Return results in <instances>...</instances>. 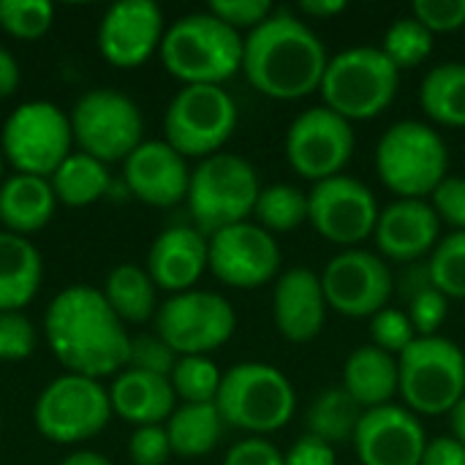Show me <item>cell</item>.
<instances>
[{
    "instance_id": "cell-1",
    "label": "cell",
    "mask_w": 465,
    "mask_h": 465,
    "mask_svg": "<svg viewBox=\"0 0 465 465\" xmlns=\"http://www.w3.org/2000/svg\"><path fill=\"white\" fill-rule=\"evenodd\" d=\"M44 338L68 373L101 381L128 368L131 335L101 289H63L44 313Z\"/></svg>"
},
{
    "instance_id": "cell-2",
    "label": "cell",
    "mask_w": 465,
    "mask_h": 465,
    "mask_svg": "<svg viewBox=\"0 0 465 465\" xmlns=\"http://www.w3.org/2000/svg\"><path fill=\"white\" fill-rule=\"evenodd\" d=\"M330 54L308 22L275 11L245 35L242 74L251 87L275 101H297L322 87Z\"/></svg>"
},
{
    "instance_id": "cell-3",
    "label": "cell",
    "mask_w": 465,
    "mask_h": 465,
    "mask_svg": "<svg viewBox=\"0 0 465 465\" xmlns=\"http://www.w3.org/2000/svg\"><path fill=\"white\" fill-rule=\"evenodd\" d=\"M245 35L210 11L174 19L161 41L163 68L185 84H223L242 71Z\"/></svg>"
},
{
    "instance_id": "cell-4",
    "label": "cell",
    "mask_w": 465,
    "mask_h": 465,
    "mask_svg": "<svg viewBox=\"0 0 465 465\" xmlns=\"http://www.w3.org/2000/svg\"><path fill=\"white\" fill-rule=\"evenodd\" d=\"M376 172L398 199H425L450 172V147L433 125L401 120L376 144Z\"/></svg>"
},
{
    "instance_id": "cell-5",
    "label": "cell",
    "mask_w": 465,
    "mask_h": 465,
    "mask_svg": "<svg viewBox=\"0 0 465 465\" xmlns=\"http://www.w3.org/2000/svg\"><path fill=\"white\" fill-rule=\"evenodd\" d=\"M259 193L262 185L251 161L237 153H215L191 172L185 202L193 226L204 237H213L221 229L245 223L253 215Z\"/></svg>"
},
{
    "instance_id": "cell-6",
    "label": "cell",
    "mask_w": 465,
    "mask_h": 465,
    "mask_svg": "<svg viewBox=\"0 0 465 465\" xmlns=\"http://www.w3.org/2000/svg\"><path fill=\"white\" fill-rule=\"evenodd\" d=\"M215 406L229 428L264 436L292 422L297 395L286 373L275 365L240 362L223 373Z\"/></svg>"
},
{
    "instance_id": "cell-7",
    "label": "cell",
    "mask_w": 465,
    "mask_h": 465,
    "mask_svg": "<svg viewBox=\"0 0 465 465\" xmlns=\"http://www.w3.org/2000/svg\"><path fill=\"white\" fill-rule=\"evenodd\" d=\"M398 82L401 71L381 46H351L330 57L319 93L327 109L354 123L387 112L398 95Z\"/></svg>"
},
{
    "instance_id": "cell-8",
    "label": "cell",
    "mask_w": 465,
    "mask_h": 465,
    "mask_svg": "<svg viewBox=\"0 0 465 465\" xmlns=\"http://www.w3.org/2000/svg\"><path fill=\"white\" fill-rule=\"evenodd\" d=\"M401 398L411 414H450L465 395L463 349L444 338H417L401 357Z\"/></svg>"
},
{
    "instance_id": "cell-9",
    "label": "cell",
    "mask_w": 465,
    "mask_h": 465,
    "mask_svg": "<svg viewBox=\"0 0 465 465\" xmlns=\"http://www.w3.org/2000/svg\"><path fill=\"white\" fill-rule=\"evenodd\" d=\"M237 104L221 84H185L163 114V142L183 158H210L232 139Z\"/></svg>"
},
{
    "instance_id": "cell-10",
    "label": "cell",
    "mask_w": 465,
    "mask_h": 465,
    "mask_svg": "<svg viewBox=\"0 0 465 465\" xmlns=\"http://www.w3.org/2000/svg\"><path fill=\"white\" fill-rule=\"evenodd\" d=\"M109 390L98 379L63 373L49 381L33 406L35 430L52 444H82L95 439L112 420Z\"/></svg>"
},
{
    "instance_id": "cell-11",
    "label": "cell",
    "mask_w": 465,
    "mask_h": 465,
    "mask_svg": "<svg viewBox=\"0 0 465 465\" xmlns=\"http://www.w3.org/2000/svg\"><path fill=\"white\" fill-rule=\"evenodd\" d=\"M71 117L52 101H25L3 123L0 153L19 174L52 177L71 155Z\"/></svg>"
},
{
    "instance_id": "cell-12",
    "label": "cell",
    "mask_w": 465,
    "mask_h": 465,
    "mask_svg": "<svg viewBox=\"0 0 465 465\" xmlns=\"http://www.w3.org/2000/svg\"><path fill=\"white\" fill-rule=\"evenodd\" d=\"M234 330L237 313L232 302L204 289L172 294L155 313V335L177 357H207L226 346Z\"/></svg>"
},
{
    "instance_id": "cell-13",
    "label": "cell",
    "mask_w": 465,
    "mask_h": 465,
    "mask_svg": "<svg viewBox=\"0 0 465 465\" xmlns=\"http://www.w3.org/2000/svg\"><path fill=\"white\" fill-rule=\"evenodd\" d=\"M71 131L79 153H87L101 163H114L125 161L142 144L144 120L134 98L109 87H98L87 90L74 104Z\"/></svg>"
},
{
    "instance_id": "cell-14",
    "label": "cell",
    "mask_w": 465,
    "mask_h": 465,
    "mask_svg": "<svg viewBox=\"0 0 465 465\" xmlns=\"http://www.w3.org/2000/svg\"><path fill=\"white\" fill-rule=\"evenodd\" d=\"M286 161L289 166L313 185L338 177L351 161L357 147V134L351 123L332 109L313 106L300 112L286 131Z\"/></svg>"
},
{
    "instance_id": "cell-15",
    "label": "cell",
    "mask_w": 465,
    "mask_h": 465,
    "mask_svg": "<svg viewBox=\"0 0 465 465\" xmlns=\"http://www.w3.org/2000/svg\"><path fill=\"white\" fill-rule=\"evenodd\" d=\"M379 202L373 191L349 174L316 183L308 191V223L332 245L343 251L360 248L373 237L379 223Z\"/></svg>"
},
{
    "instance_id": "cell-16",
    "label": "cell",
    "mask_w": 465,
    "mask_h": 465,
    "mask_svg": "<svg viewBox=\"0 0 465 465\" xmlns=\"http://www.w3.org/2000/svg\"><path fill=\"white\" fill-rule=\"evenodd\" d=\"M327 305L346 319H371L390 305L395 278L390 264L365 248L332 256L322 272Z\"/></svg>"
},
{
    "instance_id": "cell-17",
    "label": "cell",
    "mask_w": 465,
    "mask_h": 465,
    "mask_svg": "<svg viewBox=\"0 0 465 465\" xmlns=\"http://www.w3.org/2000/svg\"><path fill=\"white\" fill-rule=\"evenodd\" d=\"M210 240V272L232 289H262L281 270V245L259 223H234Z\"/></svg>"
},
{
    "instance_id": "cell-18",
    "label": "cell",
    "mask_w": 465,
    "mask_h": 465,
    "mask_svg": "<svg viewBox=\"0 0 465 465\" xmlns=\"http://www.w3.org/2000/svg\"><path fill=\"white\" fill-rule=\"evenodd\" d=\"M166 33L163 11L153 0H120L98 25V52L114 68H139L155 52Z\"/></svg>"
},
{
    "instance_id": "cell-19",
    "label": "cell",
    "mask_w": 465,
    "mask_h": 465,
    "mask_svg": "<svg viewBox=\"0 0 465 465\" xmlns=\"http://www.w3.org/2000/svg\"><path fill=\"white\" fill-rule=\"evenodd\" d=\"M351 444L360 465H420L428 447V433L417 414L406 406L390 403L362 411Z\"/></svg>"
},
{
    "instance_id": "cell-20",
    "label": "cell",
    "mask_w": 465,
    "mask_h": 465,
    "mask_svg": "<svg viewBox=\"0 0 465 465\" xmlns=\"http://www.w3.org/2000/svg\"><path fill=\"white\" fill-rule=\"evenodd\" d=\"M123 177L128 191L150 207H174L188 199L191 169L185 158L163 139L142 142L125 161Z\"/></svg>"
},
{
    "instance_id": "cell-21",
    "label": "cell",
    "mask_w": 465,
    "mask_h": 465,
    "mask_svg": "<svg viewBox=\"0 0 465 465\" xmlns=\"http://www.w3.org/2000/svg\"><path fill=\"white\" fill-rule=\"evenodd\" d=\"M327 297L322 275L308 267L286 270L272 289V319L283 341L311 343L327 324Z\"/></svg>"
},
{
    "instance_id": "cell-22",
    "label": "cell",
    "mask_w": 465,
    "mask_h": 465,
    "mask_svg": "<svg viewBox=\"0 0 465 465\" xmlns=\"http://www.w3.org/2000/svg\"><path fill=\"white\" fill-rule=\"evenodd\" d=\"M441 221L425 199H395L379 215L373 242L390 262H417L441 240Z\"/></svg>"
},
{
    "instance_id": "cell-23",
    "label": "cell",
    "mask_w": 465,
    "mask_h": 465,
    "mask_svg": "<svg viewBox=\"0 0 465 465\" xmlns=\"http://www.w3.org/2000/svg\"><path fill=\"white\" fill-rule=\"evenodd\" d=\"M144 270L169 294L191 292L210 270V240L196 226H169L153 240Z\"/></svg>"
},
{
    "instance_id": "cell-24",
    "label": "cell",
    "mask_w": 465,
    "mask_h": 465,
    "mask_svg": "<svg viewBox=\"0 0 465 465\" xmlns=\"http://www.w3.org/2000/svg\"><path fill=\"white\" fill-rule=\"evenodd\" d=\"M109 403H112V414H117L123 422L144 428V425H166V420L177 409V395L169 379L125 368L123 373L114 376L109 387Z\"/></svg>"
},
{
    "instance_id": "cell-25",
    "label": "cell",
    "mask_w": 465,
    "mask_h": 465,
    "mask_svg": "<svg viewBox=\"0 0 465 465\" xmlns=\"http://www.w3.org/2000/svg\"><path fill=\"white\" fill-rule=\"evenodd\" d=\"M362 411L390 406L395 395H401V368L398 357L376 349L373 343L354 349L343 365L341 384Z\"/></svg>"
},
{
    "instance_id": "cell-26",
    "label": "cell",
    "mask_w": 465,
    "mask_h": 465,
    "mask_svg": "<svg viewBox=\"0 0 465 465\" xmlns=\"http://www.w3.org/2000/svg\"><path fill=\"white\" fill-rule=\"evenodd\" d=\"M57 210V196L46 177L11 174L0 183V223L5 232L27 237L41 232Z\"/></svg>"
},
{
    "instance_id": "cell-27",
    "label": "cell",
    "mask_w": 465,
    "mask_h": 465,
    "mask_svg": "<svg viewBox=\"0 0 465 465\" xmlns=\"http://www.w3.org/2000/svg\"><path fill=\"white\" fill-rule=\"evenodd\" d=\"M44 281L38 248L19 234L0 232V313L25 311Z\"/></svg>"
},
{
    "instance_id": "cell-28",
    "label": "cell",
    "mask_w": 465,
    "mask_h": 465,
    "mask_svg": "<svg viewBox=\"0 0 465 465\" xmlns=\"http://www.w3.org/2000/svg\"><path fill=\"white\" fill-rule=\"evenodd\" d=\"M223 417L215 403H183L166 420V436L172 444V455L196 460L210 455L223 436Z\"/></svg>"
},
{
    "instance_id": "cell-29",
    "label": "cell",
    "mask_w": 465,
    "mask_h": 465,
    "mask_svg": "<svg viewBox=\"0 0 465 465\" xmlns=\"http://www.w3.org/2000/svg\"><path fill=\"white\" fill-rule=\"evenodd\" d=\"M101 292L123 324H144L158 313V300H155L158 286L153 283L144 267H136V264L114 267L106 275V283Z\"/></svg>"
},
{
    "instance_id": "cell-30",
    "label": "cell",
    "mask_w": 465,
    "mask_h": 465,
    "mask_svg": "<svg viewBox=\"0 0 465 465\" xmlns=\"http://www.w3.org/2000/svg\"><path fill=\"white\" fill-rule=\"evenodd\" d=\"M420 106L439 125L465 128V63L433 65L422 79Z\"/></svg>"
},
{
    "instance_id": "cell-31",
    "label": "cell",
    "mask_w": 465,
    "mask_h": 465,
    "mask_svg": "<svg viewBox=\"0 0 465 465\" xmlns=\"http://www.w3.org/2000/svg\"><path fill=\"white\" fill-rule=\"evenodd\" d=\"M52 191L60 204L65 207H87L95 204L112 185L106 163L87 153H71L57 172L49 177Z\"/></svg>"
},
{
    "instance_id": "cell-32",
    "label": "cell",
    "mask_w": 465,
    "mask_h": 465,
    "mask_svg": "<svg viewBox=\"0 0 465 465\" xmlns=\"http://www.w3.org/2000/svg\"><path fill=\"white\" fill-rule=\"evenodd\" d=\"M360 420H362V409L343 387H327L305 411L308 436L322 439L330 447L354 441Z\"/></svg>"
},
{
    "instance_id": "cell-33",
    "label": "cell",
    "mask_w": 465,
    "mask_h": 465,
    "mask_svg": "<svg viewBox=\"0 0 465 465\" xmlns=\"http://www.w3.org/2000/svg\"><path fill=\"white\" fill-rule=\"evenodd\" d=\"M253 218L270 234L294 232L302 223H308V193L286 183L262 188L256 207H253Z\"/></svg>"
},
{
    "instance_id": "cell-34",
    "label": "cell",
    "mask_w": 465,
    "mask_h": 465,
    "mask_svg": "<svg viewBox=\"0 0 465 465\" xmlns=\"http://www.w3.org/2000/svg\"><path fill=\"white\" fill-rule=\"evenodd\" d=\"M381 52L387 54V60L398 68V71H409V68H417L422 65L430 52H433V33L420 22L414 19L411 14L409 16H398L387 33H384V41H381Z\"/></svg>"
},
{
    "instance_id": "cell-35",
    "label": "cell",
    "mask_w": 465,
    "mask_h": 465,
    "mask_svg": "<svg viewBox=\"0 0 465 465\" xmlns=\"http://www.w3.org/2000/svg\"><path fill=\"white\" fill-rule=\"evenodd\" d=\"M428 283L447 300H465V232L439 240L428 262Z\"/></svg>"
},
{
    "instance_id": "cell-36",
    "label": "cell",
    "mask_w": 465,
    "mask_h": 465,
    "mask_svg": "<svg viewBox=\"0 0 465 465\" xmlns=\"http://www.w3.org/2000/svg\"><path fill=\"white\" fill-rule=\"evenodd\" d=\"M169 381L183 403H215L223 373L210 357H180Z\"/></svg>"
},
{
    "instance_id": "cell-37",
    "label": "cell",
    "mask_w": 465,
    "mask_h": 465,
    "mask_svg": "<svg viewBox=\"0 0 465 465\" xmlns=\"http://www.w3.org/2000/svg\"><path fill=\"white\" fill-rule=\"evenodd\" d=\"M54 5L46 0H0V30L19 41H35L49 33Z\"/></svg>"
},
{
    "instance_id": "cell-38",
    "label": "cell",
    "mask_w": 465,
    "mask_h": 465,
    "mask_svg": "<svg viewBox=\"0 0 465 465\" xmlns=\"http://www.w3.org/2000/svg\"><path fill=\"white\" fill-rule=\"evenodd\" d=\"M368 332H371V343L392 357H401L417 341L409 313L401 308H390V305L384 311H379L376 316H371Z\"/></svg>"
},
{
    "instance_id": "cell-39",
    "label": "cell",
    "mask_w": 465,
    "mask_h": 465,
    "mask_svg": "<svg viewBox=\"0 0 465 465\" xmlns=\"http://www.w3.org/2000/svg\"><path fill=\"white\" fill-rule=\"evenodd\" d=\"M406 313H409V319L414 324L417 338H433V335H439L441 324L450 316V300L439 289L425 283L422 289L414 292L411 305H409Z\"/></svg>"
},
{
    "instance_id": "cell-40",
    "label": "cell",
    "mask_w": 465,
    "mask_h": 465,
    "mask_svg": "<svg viewBox=\"0 0 465 465\" xmlns=\"http://www.w3.org/2000/svg\"><path fill=\"white\" fill-rule=\"evenodd\" d=\"M38 332L35 324L22 313H0V360L3 362H22L35 351Z\"/></svg>"
},
{
    "instance_id": "cell-41",
    "label": "cell",
    "mask_w": 465,
    "mask_h": 465,
    "mask_svg": "<svg viewBox=\"0 0 465 465\" xmlns=\"http://www.w3.org/2000/svg\"><path fill=\"white\" fill-rule=\"evenodd\" d=\"M177 360L180 357L158 335H136V338H131L128 368H134V371L169 379L172 371H174V365H177Z\"/></svg>"
},
{
    "instance_id": "cell-42",
    "label": "cell",
    "mask_w": 465,
    "mask_h": 465,
    "mask_svg": "<svg viewBox=\"0 0 465 465\" xmlns=\"http://www.w3.org/2000/svg\"><path fill=\"white\" fill-rule=\"evenodd\" d=\"M207 11L213 16H218L221 22H226L237 33H242V30L251 33L275 14L270 0H213L207 5Z\"/></svg>"
},
{
    "instance_id": "cell-43",
    "label": "cell",
    "mask_w": 465,
    "mask_h": 465,
    "mask_svg": "<svg viewBox=\"0 0 465 465\" xmlns=\"http://www.w3.org/2000/svg\"><path fill=\"white\" fill-rule=\"evenodd\" d=\"M411 16L420 19L433 35L465 27V0H414Z\"/></svg>"
},
{
    "instance_id": "cell-44",
    "label": "cell",
    "mask_w": 465,
    "mask_h": 465,
    "mask_svg": "<svg viewBox=\"0 0 465 465\" xmlns=\"http://www.w3.org/2000/svg\"><path fill=\"white\" fill-rule=\"evenodd\" d=\"M430 207L441 223L452 226V232H465V177L447 174L444 183L430 193Z\"/></svg>"
},
{
    "instance_id": "cell-45",
    "label": "cell",
    "mask_w": 465,
    "mask_h": 465,
    "mask_svg": "<svg viewBox=\"0 0 465 465\" xmlns=\"http://www.w3.org/2000/svg\"><path fill=\"white\" fill-rule=\"evenodd\" d=\"M128 452L134 465H163L172 455V444L163 425H144L136 428L128 439Z\"/></svg>"
},
{
    "instance_id": "cell-46",
    "label": "cell",
    "mask_w": 465,
    "mask_h": 465,
    "mask_svg": "<svg viewBox=\"0 0 465 465\" xmlns=\"http://www.w3.org/2000/svg\"><path fill=\"white\" fill-rule=\"evenodd\" d=\"M223 465H286L283 463V452L270 444L267 439L262 436H248L242 441H237L226 458H223Z\"/></svg>"
},
{
    "instance_id": "cell-47",
    "label": "cell",
    "mask_w": 465,
    "mask_h": 465,
    "mask_svg": "<svg viewBox=\"0 0 465 465\" xmlns=\"http://www.w3.org/2000/svg\"><path fill=\"white\" fill-rule=\"evenodd\" d=\"M283 463L286 465H338L335 458V447H330L327 441L322 439H313V436H302L297 439L289 452L283 455Z\"/></svg>"
},
{
    "instance_id": "cell-48",
    "label": "cell",
    "mask_w": 465,
    "mask_h": 465,
    "mask_svg": "<svg viewBox=\"0 0 465 465\" xmlns=\"http://www.w3.org/2000/svg\"><path fill=\"white\" fill-rule=\"evenodd\" d=\"M420 465H465V447L455 436L428 439Z\"/></svg>"
},
{
    "instance_id": "cell-49",
    "label": "cell",
    "mask_w": 465,
    "mask_h": 465,
    "mask_svg": "<svg viewBox=\"0 0 465 465\" xmlns=\"http://www.w3.org/2000/svg\"><path fill=\"white\" fill-rule=\"evenodd\" d=\"M19 79H22V74H19L16 57L5 46H0V98L14 95L19 87Z\"/></svg>"
},
{
    "instance_id": "cell-50",
    "label": "cell",
    "mask_w": 465,
    "mask_h": 465,
    "mask_svg": "<svg viewBox=\"0 0 465 465\" xmlns=\"http://www.w3.org/2000/svg\"><path fill=\"white\" fill-rule=\"evenodd\" d=\"M346 0H302L300 3V11L305 16H313V19H332L338 14L346 11Z\"/></svg>"
},
{
    "instance_id": "cell-51",
    "label": "cell",
    "mask_w": 465,
    "mask_h": 465,
    "mask_svg": "<svg viewBox=\"0 0 465 465\" xmlns=\"http://www.w3.org/2000/svg\"><path fill=\"white\" fill-rule=\"evenodd\" d=\"M60 465H112L101 452H93V450H79V452H71L68 458H63Z\"/></svg>"
},
{
    "instance_id": "cell-52",
    "label": "cell",
    "mask_w": 465,
    "mask_h": 465,
    "mask_svg": "<svg viewBox=\"0 0 465 465\" xmlns=\"http://www.w3.org/2000/svg\"><path fill=\"white\" fill-rule=\"evenodd\" d=\"M450 428H452V436L465 447V395L460 398V403L450 411Z\"/></svg>"
},
{
    "instance_id": "cell-53",
    "label": "cell",
    "mask_w": 465,
    "mask_h": 465,
    "mask_svg": "<svg viewBox=\"0 0 465 465\" xmlns=\"http://www.w3.org/2000/svg\"><path fill=\"white\" fill-rule=\"evenodd\" d=\"M0 183H3V153H0Z\"/></svg>"
}]
</instances>
